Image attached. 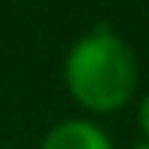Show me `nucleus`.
Returning a JSON list of instances; mask_svg holds the SVG:
<instances>
[{"label": "nucleus", "instance_id": "f257e3e1", "mask_svg": "<svg viewBox=\"0 0 149 149\" xmlns=\"http://www.w3.org/2000/svg\"><path fill=\"white\" fill-rule=\"evenodd\" d=\"M61 79L79 110L91 116H113L137 97L140 61L119 31L94 24L70 43L61 64Z\"/></svg>", "mask_w": 149, "mask_h": 149}, {"label": "nucleus", "instance_id": "f03ea898", "mask_svg": "<svg viewBox=\"0 0 149 149\" xmlns=\"http://www.w3.org/2000/svg\"><path fill=\"white\" fill-rule=\"evenodd\" d=\"M40 149H116L110 134L97 125L94 119L70 116L61 119L40 140Z\"/></svg>", "mask_w": 149, "mask_h": 149}, {"label": "nucleus", "instance_id": "7ed1b4c3", "mask_svg": "<svg viewBox=\"0 0 149 149\" xmlns=\"http://www.w3.org/2000/svg\"><path fill=\"white\" fill-rule=\"evenodd\" d=\"M137 131H140V137L149 143V91L137 100Z\"/></svg>", "mask_w": 149, "mask_h": 149}, {"label": "nucleus", "instance_id": "20e7f679", "mask_svg": "<svg viewBox=\"0 0 149 149\" xmlns=\"http://www.w3.org/2000/svg\"><path fill=\"white\" fill-rule=\"evenodd\" d=\"M131 149H149V143H146V140H140V143H137V146H131Z\"/></svg>", "mask_w": 149, "mask_h": 149}]
</instances>
